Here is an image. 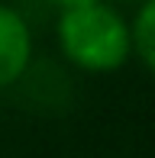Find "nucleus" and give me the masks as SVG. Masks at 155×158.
<instances>
[{"label": "nucleus", "mask_w": 155, "mask_h": 158, "mask_svg": "<svg viewBox=\"0 0 155 158\" xmlns=\"http://www.w3.org/2000/svg\"><path fill=\"white\" fill-rule=\"evenodd\" d=\"M129 35H132V55L139 58L142 68L155 74V0H142L136 16L129 19Z\"/></svg>", "instance_id": "obj_3"}, {"label": "nucleus", "mask_w": 155, "mask_h": 158, "mask_svg": "<svg viewBox=\"0 0 155 158\" xmlns=\"http://www.w3.org/2000/svg\"><path fill=\"white\" fill-rule=\"evenodd\" d=\"M55 39L61 55L87 74H113L132 58L129 19L110 3L58 13Z\"/></svg>", "instance_id": "obj_1"}, {"label": "nucleus", "mask_w": 155, "mask_h": 158, "mask_svg": "<svg viewBox=\"0 0 155 158\" xmlns=\"http://www.w3.org/2000/svg\"><path fill=\"white\" fill-rule=\"evenodd\" d=\"M32 32L26 16L10 3H0V87H10L29 71Z\"/></svg>", "instance_id": "obj_2"}, {"label": "nucleus", "mask_w": 155, "mask_h": 158, "mask_svg": "<svg viewBox=\"0 0 155 158\" xmlns=\"http://www.w3.org/2000/svg\"><path fill=\"white\" fill-rule=\"evenodd\" d=\"M61 13L65 10H81V6H94V3H107V0H52Z\"/></svg>", "instance_id": "obj_4"}]
</instances>
